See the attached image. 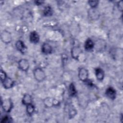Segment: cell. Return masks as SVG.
<instances>
[{
  "instance_id": "cell-1",
  "label": "cell",
  "mask_w": 123,
  "mask_h": 123,
  "mask_svg": "<svg viewBox=\"0 0 123 123\" xmlns=\"http://www.w3.org/2000/svg\"><path fill=\"white\" fill-rule=\"evenodd\" d=\"M33 74L35 79L38 82H42L44 81L46 77L45 72L41 68L39 67L34 69Z\"/></svg>"
},
{
  "instance_id": "cell-2",
  "label": "cell",
  "mask_w": 123,
  "mask_h": 123,
  "mask_svg": "<svg viewBox=\"0 0 123 123\" xmlns=\"http://www.w3.org/2000/svg\"><path fill=\"white\" fill-rule=\"evenodd\" d=\"M1 105L3 110L7 112H10L13 107L12 101L9 98L2 100Z\"/></svg>"
},
{
  "instance_id": "cell-3",
  "label": "cell",
  "mask_w": 123,
  "mask_h": 123,
  "mask_svg": "<svg viewBox=\"0 0 123 123\" xmlns=\"http://www.w3.org/2000/svg\"><path fill=\"white\" fill-rule=\"evenodd\" d=\"M0 38L1 41L5 44H9L12 40V36L11 33L6 30H3L1 32Z\"/></svg>"
},
{
  "instance_id": "cell-4",
  "label": "cell",
  "mask_w": 123,
  "mask_h": 123,
  "mask_svg": "<svg viewBox=\"0 0 123 123\" xmlns=\"http://www.w3.org/2000/svg\"><path fill=\"white\" fill-rule=\"evenodd\" d=\"M43 102L45 106L48 108L52 107L59 104V101L58 100L50 97L45 98L43 100Z\"/></svg>"
},
{
  "instance_id": "cell-5",
  "label": "cell",
  "mask_w": 123,
  "mask_h": 123,
  "mask_svg": "<svg viewBox=\"0 0 123 123\" xmlns=\"http://www.w3.org/2000/svg\"><path fill=\"white\" fill-rule=\"evenodd\" d=\"M88 71L85 68H80L78 71V77L79 79L83 82H86L88 80Z\"/></svg>"
},
{
  "instance_id": "cell-6",
  "label": "cell",
  "mask_w": 123,
  "mask_h": 123,
  "mask_svg": "<svg viewBox=\"0 0 123 123\" xmlns=\"http://www.w3.org/2000/svg\"><path fill=\"white\" fill-rule=\"evenodd\" d=\"M19 68L24 72L27 71L29 68V63L27 60L22 59L18 62Z\"/></svg>"
},
{
  "instance_id": "cell-7",
  "label": "cell",
  "mask_w": 123,
  "mask_h": 123,
  "mask_svg": "<svg viewBox=\"0 0 123 123\" xmlns=\"http://www.w3.org/2000/svg\"><path fill=\"white\" fill-rule=\"evenodd\" d=\"M82 52V49L79 46H74L71 50L72 57L74 59L78 60Z\"/></svg>"
},
{
  "instance_id": "cell-8",
  "label": "cell",
  "mask_w": 123,
  "mask_h": 123,
  "mask_svg": "<svg viewBox=\"0 0 123 123\" xmlns=\"http://www.w3.org/2000/svg\"><path fill=\"white\" fill-rule=\"evenodd\" d=\"M106 95L111 99H114L116 96V90L112 87H109L107 88L105 92Z\"/></svg>"
},
{
  "instance_id": "cell-9",
  "label": "cell",
  "mask_w": 123,
  "mask_h": 123,
  "mask_svg": "<svg viewBox=\"0 0 123 123\" xmlns=\"http://www.w3.org/2000/svg\"><path fill=\"white\" fill-rule=\"evenodd\" d=\"M29 39L32 43L37 44L39 41V36L38 33L35 31L31 32L29 35Z\"/></svg>"
},
{
  "instance_id": "cell-10",
  "label": "cell",
  "mask_w": 123,
  "mask_h": 123,
  "mask_svg": "<svg viewBox=\"0 0 123 123\" xmlns=\"http://www.w3.org/2000/svg\"><path fill=\"white\" fill-rule=\"evenodd\" d=\"M15 47L18 50H19L22 54H24L27 48L24 42L22 40H18L15 43Z\"/></svg>"
},
{
  "instance_id": "cell-11",
  "label": "cell",
  "mask_w": 123,
  "mask_h": 123,
  "mask_svg": "<svg viewBox=\"0 0 123 123\" xmlns=\"http://www.w3.org/2000/svg\"><path fill=\"white\" fill-rule=\"evenodd\" d=\"M2 83L3 87L5 89L11 88L13 86L14 83L13 80L9 77H7Z\"/></svg>"
},
{
  "instance_id": "cell-12",
  "label": "cell",
  "mask_w": 123,
  "mask_h": 123,
  "mask_svg": "<svg viewBox=\"0 0 123 123\" xmlns=\"http://www.w3.org/2000/svg\"><path fill=\"white\" fill-rule=\"evenodd\" d=\"M41 50L43 53L45 54H49L51 53L52 48L49 43H44L42 45Z\"/></svg>"
},
{
  "instance_id": "cell-13",
  "label": "cell",
  "mask_w": 123,
  "mask_h": 123,
  "mask_svg": "<svg viewBox=\"0 0 123 123\" xmlns=\"http://www.w3.org/2000/svg\"><path fill=\"white\" fill-rule=\"evenodd\" d=\"M88 15L91 19L96 20L99 18L100 15L96 8H91L88 11Z\"/></svg>"
},
{
  "instance_id": "cell-14",
  "label": "cell",
  "mask_w": 123,
  "mask_h": 123,
  "mask_svg": "<svg viewBox=\"0 0 123 123\" xmlns=\"http://www.w3.org/2000/svg\"><path fill=\"white\" fill-rule=\"evenodd\" d=\"M95 46V43L92 39L90 38H88L85 43L84 47L85 49L87 51L92 50Z\"/></svg>"
},
{
  "instance_id": "cell-15",
  "label": "cell",
  "mask_w": 123,
  "mask_h": 123,
  "mask_svg": "<svg viewBox=\"0 0 123 123\" xmlns=\"http://www.w3.org/2000/svg\"><path fill=\"white\" fill-rule=\"evenodd\" d=\"M95 74L97 79L98 81H102L104 77V72L100 68H97L95 69Z\"/></svg>"
},
{
  "instance_id": "cell-16",
  "label": "cell",
  "mask_w": 123,
  "mask_h": 123,
  "mask_svg": "<svg viewBox=\"0 0 123 123\" xmlns=\"http://www.w3.org/2000/svg\"><path fill=\"white\" fill-rule=\"evenodd\" d=\"M32 98L31 95L28 94H25L22 98V103L25 105L32 103Z\"/></svg>"
},
{
  "instance_id": "cell-17",
  "label": "cell",
  "mask_w": 123,
  "mask_h": 123,
  "mask_svg": "<svg viewBox=\"0 0 123 123\" xmlns=\"http://www.w3.org/2000/svg\"><path fill=\"white\" fill-rule=\"evenodd\" d=\"M43 15L45 16H50L53 14V12L52 8L49 6H46L43 11Z\"/></svg>"
},
{
  "instance_id": "cell-18",
  "label": "cell",
  "mask_w": 123,
  "mask_h": 123,
  "mask_svg": "<svg viewBox=\"0 0 123 123\" xmlns=\"http://www.w3.org/2000/svg\"><path fill=\"white\" fill-rule=\"evenodd\" d=\"M69 94L71 97H74L76 95L77 91L75 89V86L74 84L71 83L69 86V90H68Z\"/></svg>"
},
{
  "instance_id": "cell-19",
  "label": "cell",
  "mask_w": 123,
  "mask_h": 123,
  "mask_svg": "<svg viewBox=\"0 0 123 123\" xmlns=\"http://www.w3.org/2000/svg\"><path fill=\"white\" fill-rule=\"evenodd\" d=\"M26 106V111L29 115H32L35 111V107L34 105L31 103Z\"/></svg>"
},
{
  "instance_id": "cell-20",
  "label": "cell",
  "mask_w": 123,
  "mask_h": 123,
  "mask_svg": "<svg viewBox=\"0 0 123 123\" xmlns=\"http://www.w3.org/2000/svg\"><path fill=\"white\" fill-rule=\"evenodd\" d=\"M76 114V110L72 106L71 108H69V117L70 118H73Z\"/></svg>"
},
{
  "instance_id": "cell-21",
  "label": "cell",
  "mask_w": 123,
  "mask_h": 123,
  "mask_svg": "<svg viewBox=\"0 0 123 123\" xmlns=\"http://www.w3.org/2000/svg\"><path fill=\"white\" fill-rule=\"evenodd\" d=\"M98 0H89L88 3L91 8H96L98 4Z\"/></svg>"
},
{
  "instance_id": "cell-22",
  "label": "cell",
  "mask_w": 123,
  "mask_h": 123,
  "mask_svg": "<svg viewBox=\"0 0 123 123\" xmlns=\"http://www.w3.org/2000/svg\"><path fill=\"white\" fill-rule=\"evenodd\" d=\"M7 74L6 73L3 71L2 69L0 70V80L1 82H2L6 78H7Z\"/></svg>"
},
{
  "instance_id": "cell-23",
  "label": "cell",
  "mask_w": 123,
  "mask_h": 123,
  "mask_svg": "<svg viewBox=\"0 0 123 123\" xmlns=\"http://www.w3.org/2000/svg\"><path fill=\"white\" fill-rule=\"evenodd\" d=\"M11 118L8 116H5L1 119L0 122L1 123H10L12 121L11 120Z\"/></svg>"
},
{
  "instance_id": "cell-24",
  "label": "cell",
  "mask_w": 123,
  "mask_h": 123,
  "mask_svg": "<svg viewBox=\"0 0 123 123\" xmlns=\"http://www.w3.org/2000/svg\"><path fill=\"white\" fill-rule=\"evenodd\" d=\"M117 7L118 10L120 11V12H122L123 11V1L121 0L119 1L118 3H117Z\"/></svg>"
},
{
  "instance_id": "cell-25",
  "label": "cell",
  "mask_w": 123,
  "mask_h": 123,
  "mask_svg": "<svg viewBox=\"0 0 123 123\" xmlns=\"http://www.w3.org/2000/svg\"><path fill=\"white\" fill-rule=\"evenodd\" d=\"M44 1H40V0H37V1H35V3H36L37 5H41L43 3Z\"/></svg>"
}]
</instances>
